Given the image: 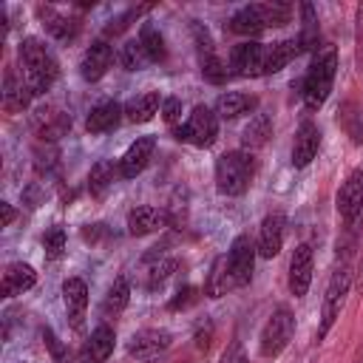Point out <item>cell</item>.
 I'll use <instances>...</instances> for the list:
<instances>
[{
	"instance_id": "obj_1",
	"label": "cell",
	"mask_w": 363,
	"mask_h": 363,
	"mask_svg": "<svg viewBox=\"0 0 363 363\" xmlns=\"http://www.w3.org/2000/svg\"><path fill=\"white\" fill-rule=\"evenodd\" d=\"M17 57H20V68H23V79H26L28 91H31L34 96H43V94L54 85V79H57V74H60L54 54L45 48L43 40L26 37V40L20 43V48H17Z\"/></svg>"
},
{
	"instance_id": "obj_2",
	"label": "cell",
	"mask_w": 363,
	"mask_h": 363,
	"mask_svg": "<svg viewBox=\"0 0 363 363\" xmlns=\"http://www.w3.org/2000/svg\"><path fill=\"white\" fill-rule=\"evenodd\" d=\"M289 14H292V6L289 3H281V0H272V3H250L244 9H238L233 17H230V31L235 34H261L264 28H278V26H286L289 23Z\"/></svg>"
},
{
	"instance_id": "obj_3",
	"label": "cell",
	"mask_w": 363,
	"mask_h": 363,
	"mask_svg": "<svg viewBox=\"0 0 363 363\" xmlns=\"http://www.w3.org/2000/svg\"><path fill=\"white\" fill-rule=\"evenodd\" d=\"M255 159L250 150H227L216 159V187L224 196H241L252 184Z\"/></svg>"
},
{
	"instance_id": "obj_4",
	"label": "cell",
	"mask_w": 363,
	"mask_h": 363,
	"mask_svg": "<svg viewBox=\"0 0 363 363\" xmlns=\"http://www.w3.org/2000/svg\"><path fill=\"white\" fill-rule=\"evenodd\" d=\"M335 71H337V54H335V48H326L309 65V71L303 77V91H301L303 105L309 111H318L329 99L332 85H335Z\"/></svg>"
},
{
	"instance_id": "obj_5",
	"label": "cell",
	"mask_w": 363,
	"mask_h": 363,
	"mask_svg": "<svg viewBox=\"0 0 363 363\" xmlns=\"http://www.w3.org/2000/svg\"><path fill=\"white\" fill-rule=\"evenodd\" d=\"M352 275H354V272H352L349 261H340V264L335 267V272H332V278H329V284H326V292H323V309H320L318 340H323L326 332L335 326V320H337V315H340V309H343L346 292H349V286H352Z\"/></svg>"
},
{
	"instance_id": "obj_6",
	"label": "cell",
	"mask_w": 363,
	"mask_h": 363,
	"mask_svg": "<svg viewBox=\"0 0 363 363\" xmlns=\"http://www.w3.org/2000/svg\"><path fill=\"white\" fill-rule=\"evenodd\" d=\"M292 335H295V315H292L286 306H278V309L267 318V323H264V329H261V337H258L261 354H264V357H278V354L289 346Z\"/></svg>"
},
{
	"instance_id": "obj_7",
	"label": "cell",
	"mask_w": 363,
	"mask_h": 363,
	"mask_svg": "<svg viewBox=\"0 0 363 363\" xmlns=\"http://www.w3.org/2000/svg\"><path fill=\"white\" fill-rule=\"evenodd\" d=\"M218 136V116L207 105H196L182 128H176V139L190 142L196 147H210Z\"/></svg>"
},
{
	"instance_id": "obj_8",
	"label": "cell",
	"mask_w": 363,
	"mask_h": 363,
	"mask_svg": "<svg viewBox=\"0 0 363 363\" xmlns=\"http://www.w3.org/2000/svg\"><path fill=\"white\" fill-rule=\"evenodd\" d=\"M255 244L250 241V235H235L227 252V267H230V278L233 286H247L252 281V267H255Z\"/></svg>"
},
{
	"instance_id": "obj_9",
	"label": "cell",
	"mask_w": 363,
	"mask_h": 363,
	"mask_svg": "<svg viewBox=\"0 0 363 363\" xmlns=\"http://www.w3.org/2000/svg\"><path fill=\"white\" fill-rule=\"evenodd\" d=\"M264 57H267V45L264 43L244 40V43L233 45V51H230V68L238 77H261L264 74Z\"/></svg>"
},
{
	"instance_id": "obj_10",
	"label": "cell",
	"mask_w": 363,
	"mask_h": 363,
	"mask_svg": "<svg viewBox=\"0 0 363 363\" xmlns=\"http://www.w3.org/2000/svg\"><path fill=\"white\" fill-rule=\"evenodd\" d=\"M173 343V335L167 329H139L130 340H128V354L136 360H153L162 352H167Z\"/></svg>"
},
{
	"instance_id": "obj_11",
	"label": "cell",
	"mask_w": 363,
	"mask_h": 363,
	"mask_svg": "<svg viewBox=\"0 0 363 363\" xmlns=\"http://www.w3.org/2000/svg\"><path fill=\"white\" fill-rule=\"evenodd\" d=\"M31 128L43 142H57L71 130V116L62 113L60 108L43 105V108H37L31 113Z\"/></svg>"
},
{
	"instance_id": "obj_12",
	"label": "cell",
	"mask_w": 363,
	"mask_h": 363,
	"mask_svg": "<svg viewBox=\"0 0 363 363\" xmlns=\"http://www.w3.org/2000/svg\"><path fill=\"white\" fill-rule=\"evenodd\" d=\"M363 210V170L354 167L337 190V213L352 224Z\"/></svg>"
},
{
	"instance_id": "obj_13",
	"label": "cell",
	"mask_w": 363,
	"mask_h": 363,
	"mask_svg": "<svg viewBox=\"0 0 363 363\" xmlns=\"http://www.w3.org/2000/svg\"><path fill=\"white\" fill-rule=\"evenodd\" d=\"M312 284V247L298 244L289 258V292L295 298H303Z\"/></svg>"
},
{
	"instance_id": "obj_14",
	"label": "cell",
	"mask_w": 363,
	"mask_h": 363,
	"mask_svg": "<svg viewBox=\"0 0 363 363\" xmlns=\"http://www.w3.org/2000/svg\"><path fill=\"white\" fill-rule=\"evenodd\" d=\"M320 147V128L312 119H303L295 130V142H292V164L295 167H306Z\"/></svg>"
},
{
	"instance_id": "obj_15",
	"label": "cell",
	"mask_w": 363,
	"mask_h": 363,
	"mask_svg": "<svg viewBox=\"0 0 363 363\" xmlns=\"http://www.w3.org/2000/svg\"><path fill=\"white\" fill-rule=\"evenodd\" d=\"M153 150H156V139H153V136H139V139L125 150V156L116 162V164H119V176H122V179H136V176L147 167V162L153 159Z\"/></svg>"
},
{
	"instance_id": "obj_16",
	"label": "cell",
	"mask_w": 363,
	"mask_h": 363,
	"mask_svg": "<svg viewBox=\"0 0 363 363\" xmlns=\"http://www.w3.org/2000/svg\"><path fill=\"white\" fill-rule=\"evenodd\" d=\"M111 62H113V48L105 40H96V43H91L85 48L82 62H79V74H82V79L96 82V79H102L108 74Z\"/></svg>"
},
{
	"instance_id": "obj_17",
	"label": "cell",
	"mask_w": 363,
	"mask_h": 363,
	"mask_svg": "<svg viewBox=\"0 0 363 363\" xmlns=\"http://www.w3.org/2000/svg\"><path fill=\"white\" fill-rule=\"evenodd\" d=\"M284 227H286V221H284L281 213L264 216L261 230H258V244H255L261 258H275L281 252V247H284Z\"/></svg>"
},
{
	"instance_id": "obj_18",
	"label": "cell",
	"mask_w": 363,
	"mask_h": 363,
	"mask_svg": "<svg viewBox=\"0 0 363 363\" xmlns=\"http://www.w3.org/2000/svg\"><path fill=\"white\" fill-rule=\"evenodd\" d=\"M62 303H65L71 326L82 329L85 309H88V286H85L82 278H65V284H62Z\"/></svg>"
},
{
	"instance_id": "obj_19",
	"label": "cell",
	"mask_w": 363,
	"mask_h": 363,
	"mask_svg": "<svg viewBox=\"0 0 363 363\" xmlns=\"http://www.w3.org/2000/svg\"><path fill=\"white\" fill-rule=\"evenodd\" d=\"M167 224V213L153 204H139L128 213V233L130 235H150Z\"/></svg>"
},
{
	"instance_id": "obj_20",
	"label": "cell",
	"mask_w": 363,
	"mask_h": 363,
	"mask_svg": "<svg viewBox=\"0 0 363 363\" xmlns=\"http://www.w3.org/2000/svg\"><path fill=\"white\" fill-rule=\"evenodd\" d=\"M3 108L9 111V113H20L23 108H28V99L34 96L31 91H28V85H26V79L23 77H17V71L14 68H6V74H3Z\"/></svg>"
},
{
	"instance_id": "obj_21",
	"label": "cell",
	"mask_w": 363,
	"mask_h": 363,
	"mask_svg": "<svg viewBox=\"0 0 363 363\" xmlns=\"http://www.w3.org/2000/svg\"><path fill=\"white\" fill-rule=\"evenodd\" d=\"M34 284H37V272H34L28 264H23V261H11V264H6V269H3L0 295H3V298H11V295H20V292L31 289Z\"/></svg>"
},
{
	"instance_id": "obj_22",
	"label": "cell",
	"mask_w": 363,
	"mask_h": 363,
	"mask_svg": "<svg viewBox=\"0 0 363 363\" xmlns=\"http://www.w3.org/2000/svg\"><path fill=\"white\" fill-rule=\"evenodd\" d=\"M113 343H116L113 329L102 323V326H96V329L91 332V337L85 340V346H82V352H79V360H82V363H102V360L111 357Z\"/></svg>"
},
{
	"instance_id": "obj_23",
	"label": "cell",
	"mask_w": 363,
	"mask_h": 363,
	"mask_svg": "<svg viewBox=\"0 0 363 363\" xmlns=\"http://www.w3.org/2000/svg\"><path fill=\"white\" fill-rule=\"evenodd\" d=\"M122 113H125V108H122L119 102H113V99L99 102V105H94L91 113L85 116V130H88V133H105V130H113V128L122 122Z\"/></svg>"
},
{
	"instance_id": "obj_24",
	"label": "cell",
	"mask_w": 363,
	"mask_h": 363,
	"mask_svg": "<svg viewBox=\"0 0 363 363\" xmlns=\"http://www.w3.org/2000/svg\"><path fill=\"white\" fill-rule=\"evenodd\" d=\"M255 105H258V96L244 94V91H227L216 99V116L218 119H238V116L255 111Z\"/></svg>"
},
{
	"instance_id": "obj_25",
	"label": "cell",
	"mask_w": 363,
	"mask_h": 363,
	"mask_svg": "<svg viewBox=\"0 0 363 363\" xmlns=\"http://www.w3.org/2000/svg\"><path fill=\"white\" fill-rule=\"evenodd\" d=\"M37 17H40L43 28H45L54 40H71V37H77V31H79V23L68 20L65 14H60V11L51 9V6H37Z\"/></svg>"
},
{
	"instance_id": "obj_26",
	"label": "cell",
	"mask_w": 363,
	"mask_h": 363,
	"mask_svg": "<svg viewBox=\"0 0 363 363\" xmlns=\"http://www.w3.org/2000/svg\"><path fill=\"white\" fill-rule=\"evenodd\" d=\"M301 54V45L298 40H281V43H272L267 45V57H264V74H275L281 68H286L295 57Z\"/></svg>"
},
{
	"instance_id": "obj_27",
	"label": "cell",
	"mask_w": 363,
	"mask_h": 363,
	"mask_svg": "<svg viewBox=\"0 0 363 363\" xmlns=\"http://www.w3.org/2000/svg\"><path fill=\"white\" fill-rule=\"evenodd\" d=\"M269 136H272V116L269 113H255L247 122L244 133H241V145H244V150H258L269 142Z\"/></svg>"
},
{
	"instance_id": "obj_28",
	"label": "cell",
	"mask_w": 363,
	"mask_h": 363,
	"mask_svg": "<svg viewBox=\"0 0 363 363\" xmlns=\"http://www.w3.org/2000/svg\"><path fill=\"white\" fill-rule=\"evenodd\" d=\"M116 176H119V164H113L111 159H99L91 167V173H88V190H91V196L94 199H102L111 190V184H113Z\"/></svg>"
},
{
	"instance_id": "obj_29",
	"label": "cell",
	"mask_w": 363,
	"mask_h": 363,
	"mask_svg": "<svg viewBox=\"0 0 363 363\" xmlns=\"http://www.w3.org/2000/svg\"><path fill=\"white\" fill-rule=\"evenodd\" d=\"M227 289H233L227 255H216V258H213V267H210V272H207V281H204V295L221 298V295H227Z\"/></svg>"
},
{
	"instance_id": "obj_30",
	"label": "cell",
	"mask_w": 363,
	"mask_h": 363,
	"mask_svg": "<svg viewBox=\"0 0 363 363\" xmlns=\"http://www.w3.org/2000/svg\"><path fill=\"white\" fill-rule=\"evenodd\" d=\"M162 99H159V91H145L139 96H133L128 105H125V119L128 122H150L153 113L159 111Z\"/></svg>"
},
{
	"instance_id": "obj_31",
	"label": "cell",
	"mask_w": 363,
	"mask_h": 363,
	"mask_svg": "<svg viewBox=\"0 0 363 363\" xmlns=\"http://www.w3.org/2000/svg\"><path fill=\"white\" fill-rule=\"evenodd\" d=\"M128 301H130V284H128L125 275H119V278L108 286V295H105V301H102V312H105V318L119 315V312L128 306Z\"/></svg>"
},
{
	"instance_id": "obj_32",
	"label": "cell",
	"mask_w": 363,
	"mask_h": 363,
	"mask_svg": "<svg viewBox=\"0 0 363 363\" xmlns=\"http://www.w3.org/2000/svg\"><path fill=\"white\" fill-rule=\"evenodd\" d=\"M301 20H303V26H301L298 45H301V51H309V48H315L318 40H320L318 14H315V6H312V3H301Z\"/></svg>"
},
{
	"instance_id": "obj_33",
	"label": "cell",
	"mask_w": 363,
	"mask_h": 363,
	"mask_svg": "<svg viewBox=\"0 0 363 363\" xmlns=\"http://www.w3.org/2000/svg\"><path fill=\"white\" fill-rule=\"evenodd\" d=\"M139 43H142V48H145V54H147L150 62H162V60L167 57L164 37H162L159 28H153L150 23H145V26L139 28Z\"/></svg>"
},
{
	"instance_id": "obj_34",
	"label": "cell",
	"mask_w": 363,
	"mask_h": 363,
	"mask_svg": "<svg viewBox=\"0 0 363 363\" xmlns=\"http://www.w3.org/2000/svg\"><path fill=\"white\" fill-rule=\"evenodd\" d=\"M199 65H201V77L207 79V82H213V85H221L224 79H227V62L218 57V51L213 48V51H204V54H199Z\"/></svg>"
},
{
	"instance_id": "obj_35",
	"label": "cell",
	"mask_w": 363,
	"mask_h": 363,
	"mask_svg": "<svg viewBox=\"0 0 363 363\" xmlns=\"http://www.w3.org/2000/svg\"><path fill=\"white\" fill-rule=\"evenodd\" d=\"M179 267H182L179 258H159V261L147 269V289H159V286H164V284L176 275Z\"/></svg>"
},
{
	"instance_id": "obj_36",
	"label": "cell",
	"mask_w": 363,
	"mask_h": 363,
	"mask_svg": "<svg viewBox=\"0 0 363 363\" xmlns=\"http://www.w3.org/2000/svg\"><path fill=\"white\" fill-rule=\"evenodd\" d=\"M119 62H122L125 71H139V68H142L145 62H150V60H147V54H145V48H142L139 40H128V43L119 48Z\"/></svg>"
},
{
	"instance_id": "obj_37",
	"label": "cell",
	"mask_w": 363,
	"mask_h": 363,
	"mask_svg": "<svg viewBox=\"0 0 363 363\" xmlns=\"http://www.w3.org/2000/svg\"><path fill=\"white\" fill-rule=\"evenodd\" d=\"M145 11H150V6H133V9H128L125 14H119V17H113L108 26H105V37H116V34H122L133 20H139Z\"/></svg>"
},
{
	"instance_id": "obj_38",
	"label": "cell",
	"mask_w": 363,
	"mask_h": 363,
	"mask_svg": "<svg viewBox=\"0 0 363 363\" xmlns=\"http://www.w3.org/2000/svg\"><path fill=\"white\" fill-rule=\"evenodd\" d=\"M65 250V230L62 227H51L45 235H43V252L48 261H57Z\"/></svg>"
},
{
	"instance_id": "obj_39",
	"label": "cell",
	"mask_w": 363,
	"mask_h": 363,
	"mask_svg": "<svg viewBox=\"0 0 363 363\" xmlns=\"http://www.w3.org/2000/svg\"><path fill=\"white\" fill-rule=\"evenodd\" d=\"M199 292H201L199 286H182V289L176 292V298H170L167 309H170V312H179V309H187V306L199 303V298H201Z\"/></svg>"
},
{
	"instance_id": "obj_40",
	"label": "cell",
	"mask_w": 363,
	"mask_h": 363,
	"mask_svg": "<svg viewBox=\"0 0 363 363\" xmlns=\"http://www.w3.org/2000/svg\"><path fill=\"white\" fill-rule=\"evenodd\" d=\"M354 60L363 71V3L354 9Z\"/></svg>"
},
{
	"instance_id": "obj_41",
	"label": "cell",
	"mask_w": 363,
	"mask_h": 363,
	"mask_svg": "<svg viewBox=\"0 0 363 363\" xmlns=\"http://www.w3.org/2000/svg\"><path fill=\"white\" fill-rule=\"evenodd\" d=\"M162 119H164L170 128L182 119V99H179V96H164V99H162Z\"/></svg>"
},
{
	"instance_id": "obj_42",
	"label": "cell",
	"mask_w": 363,
	"mask_h": 363,
	"mask_svg": "<svg viewBox=\"0 0 363 363\" xmlns=\"http://www.w3.org/2000/svg\"><path fill=\"white\" fill-rule=\"evenodd\" d=\"M43 340H45V346H48V352H51V357H54V363H65V357H68V349L57 340V335L45 326L43 329Z\"/></svg>"
},
{
	"instance_id": "obj_43",
	"label": "cell",
	"mask_w": 363,
	"mask_h": 363,
	"mask_svg": "<svg viewBox=\"0 0 363 363\" xmlns=\"http://www.w3.org/2000/svg\"><path fill=\"white\" fill-rule=\"evenodd\" d=\"M218 363H250V357H247V352H244L241 340H233V343H230V346L221 352Z\"/></svg>"
},
{
	"instance_id": "obj_44",
	"label": "cell",
	"mask_w": 363,
	"mask_h": 363,
	"mask_svg": "<svg viewBox=\"0 0 363 363\" xmlns=\"http://www.w3.org/2000/svg\"><path fill=\"white\" fill-rule=\"evenodd\" d=\"M34 167L37 173H51L57 167V150H34Z\"/></svg>"
},
{
	"instance_id": "obj_45",
	"label": "cell",
	"mask_w": 363,
	"mask_h": 363,
	"mask_svg": "<svg viewBox=\"0 0 363 363\" xmlns=\"http://www.w3.org/2000/svg\"><path fill=\"white\" fill-rule=\"evenodd\" d=\"M43 199H45V190H43L37 182H31V184L23 190V204H26V207H31V210H34V207H40V204H43Z\"/></svg>"
},
{
	"instance_id": "obj_46",
	"label": "cell",
	"mask_w": 363,
	"mask_h": 363,
	"mask_svg": "<svg viewBox=\"0 0 363 363\" xmlns=\"http://www.w3.org/2000/svg\"><path fill=\"white\" fill-rule=\"evenodd\" d=\"M349 133H352V139H354L357 145H363V111L354 113V119L349 122Z\"/></svg>"
},
{
	"instance_id": "obj_47",
	"label": "cell",
	"mask_w": 363,
	"mask_h": 363,
	"mask_svg": "<svg viewBox=\"0 0 363 363\" xmlns=\"http://www.w3.org/2000/svg\"><path fill=\"white\" fill-rule=\"evenodd\" d=\"M210 340H213V323H207V326H201V329L196 332V346H199V349H204V352H207Z\"/></svg>"
},
{
	"instance_id": "obj_48",
	"label": "cell",
	"mask_w": 363,
	"mask_h": 363,
	"mask_svg": "<svg viewBox=\"0 0 363 363\" xmlns=\"http://www.w3.org/2000/svg\"><path fill=\"white\" fill-rule=\"evenodd\" d=\"M102 235H105V224H91V227H85V230H82V238H85V241H91V244H96Z\"/></svg>"
},
{
	"instance_id": "obj_49",
	"label": "cell",
	"mask_w": 363,
	"mask_h": 363,
	"mask_svg": "<svg viewBox=\"0 0 363 363\" xmlns=\"http://www.w3.org/2000/svg\"><path fill=\"white\" fill-rule=\"evenodd\" d=\"M0 210H3V227H9V224L17 218V213H14V207H11L9 201H0Z\"/></svg>"
},
{
	"instance_id": "obj_50",
	"label": "cell",
	"mask_w": 363,
	"mask_h": 363,
	"mask_svg": "<svg viewBox=\"0 0 363 363\" xmlns=\"http://www.w3.org/2000/svg\"><path fill=\"white\" fill-rule=\"evenodd\" d=\"M354 286H357V292L363 295V252H360V261H357V272H354Z\"/></svg>"
}]
</instances>
